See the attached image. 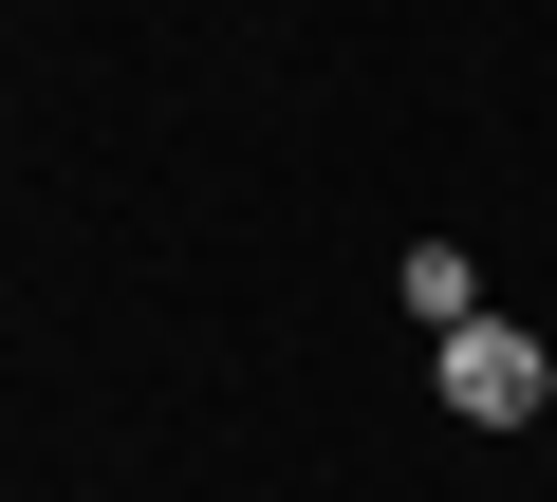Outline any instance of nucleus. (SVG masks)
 Instances as JSON below:
<instances>
[{
  "instance_id": "nucleus-2",
  "label": "nucleus",
  "mask_w": 557,
  "mask_h": 502,
  "mask_svg": "<svg viewBox=\"0 0 557 502\" xmlns=\"http://www.w3.org/2000/svg\"><path fill=\"white\" fill-rule=\"evenodd\" d=\"M391 298H409L428 335H465V317H483V261H465V242H409V261H391Z\"/></svg>"
},
{
  "instance_id": "nucleus-1",
  "label": "nucleus",
  "mask_w": 557,
  "mask_h": 502,
  "mask_svg": "<svg viewBox=\"0 0 557 502\" xmlns=\"http://www.w3.org/2000/svg\"><path fill=\"white\" fill-rule=\"evenodd\" d=\"M446 409H465V428H539V409H557V354H539L520 317H465V335H446Z\"/></svg>"
}]
</instances>
